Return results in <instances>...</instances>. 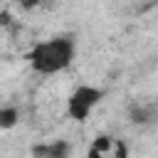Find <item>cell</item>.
Wrapping results in <instances>:
<instances>
[{"mask_svg":"<svg viewBox=\"0 0 158 158\" xmlns=\"http://www.w3.org/2000/svg\"><path fill=\"white\" fill-rule=\"evenodd\" d=\"M116 156H118V158H126V146H123L121 141L116 143Z\"/></svg>","mask_w":158,"mask_h":158,"instance_id":"52a82bcc","label":"cell"},{"mask_svg":"<svg viewBox=\"0 0 158 158\" xmlns=\"http://www.w3.org/2000/svg\"><path fill=\"white\" fill-rule=\"evenodd\" d=\"M32 158H69V143L64 138H57L52 143L32 146Z\"/></svg>","mask_w":158,"mask_h":158,"instance_id":"277c9868","label":"cell"},{"mask_svg":"<svg viewBox=\"0 0 158 158\" xmlns=\"http://www.w3.org/2000/svg\"><path fill=\"white\" fill-rule=\"evenodd\" d=\"M30 67L37 74H54L62 72L72 64L74 59V40L67 35H57L49 37L47 42H40L32 47V52L27 54Z\"/></svg>","mask_w":158,"mask_h":158,"instance_id":"6da1fadb","label":"cell"},{"mask_svg":"<svg viewBox=\"0 0 158 158\" xmlns=\"http://www.w3.org/2000/svg\"><path fill=\"white\" fill-rule=\"evenodd\" d=\"M86 158H106V153H99L96 148H89V153H86Z\"/></svg>","mask_w":158,"mask_h":158,"instance_id":"ba28073f","label":"cell"},{"mask_svg":"<svg viewBox=\"0 0 158 158\" xmlns=\"http://www.w3.org/2000/svg\"><path fill=\"white\" fill-rule=\"evenodd\" d=\"M111 146H114L111 136H96V138H94V143H91V148H96L99 153H106Z\"/></svg>","mask_w":158,"mask_h":158,"instance_id":"8992f818","label":"cell"},{"mask_svg":"<svg viewBox=\"0 0 158 158\" xmlns=\"http://www.w3.org/2000/svg\"><path fill=\"white\" fill-rule=\"evenodd\" d=\"M101 96H104V91L96 89V86H86V84H84V86L74 89L72 96H69V101H67V114H69V118L84 121V118L94 111V106L101 101Z\"/></svg>","mask_w":158,"mask_h":158,"instance_id":"7a4b0ae2","label":"cell"},{"mask_svg":"<svg viewBox=\"0 0 158 158\" xmlns=\"http://www.w3.org/2000/svg\"><path fill=\"white\" fill-rule=\"evenodd\" d=\"M7 20H10V15H7V12H2V15H0V22H2V25H5V22H7Z\"/></svg>","mask_w":158,"mask_h":158,"instance_id":"9c48e42d","label":"cell"},{"mask_svg":"<svg viewBox=\"0 0 158 158\" xmlns=\"http://www.w3.org/2000/svg\"><path fill=\"white\" fill-rule=\"evenodd\" d=\"M17 118H20V114H17L15 106H5V109H0V128H12V126L17 123Z\"/></svg>","mask_w":158,"mask_h":158,"instance_id":"5b68a950","label":"cell"},{"mask_svg":"<svg viewBox=\"0 0 158 158\" xmlns=\"http://www.w3.org/2000/svg\"><path fill=\"white\" fill-rule=\"evenodd\" d=\"M128 121H131V123H136V126L158 123V104H156V101L131 104V106H128Z\"/></svg>","mask_w":158,"mask_h":158,"instance_id":"3957f363","label":"cell"}]
</instances>
